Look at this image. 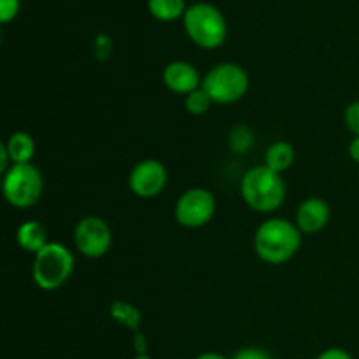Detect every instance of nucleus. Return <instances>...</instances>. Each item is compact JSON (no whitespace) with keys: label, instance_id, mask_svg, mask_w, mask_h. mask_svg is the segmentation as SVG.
Segmentation results:
<instances>
[{"label":"nucleus","instance_id":"nucleus-1","mask_svg":"<svg viewBox=\"0 0 359 359\" xmlns=\"http://www.w3.org/2000/svg\"><path fill=\"white\" fill-rule=\"evenodd\" d=\"M302 235L293 221L270 217L258 226L252 245L258 258L266 265H284L300 251Z\"/></svg>","mask_w":359,"mask_h":359},{"label":"nucleus","instance_id":"nucleus-2","mask_svg":"<svg viewBox=\"0 0 359 359\" xmlns=\"http://www.w3.org/2000/svg\"><path fill=\"white\" fill-rule=\"evenodd\" d=\"M241 195L245 205L259 214H272L286 200V182L283 175L266 165L249 168L241 181Z\"/></svg>","mask_w":359,"mask_h":359},{"label":"nucleus","instance_id":"nucleus-3","mask_svg":"<svg viewBox=\"0 0 359 359\" xmlns=\"http://www.w3.org/2000/svg\"><path fill=\"white\" fill-rule=\"evenodd\" d=\"M76 266V258L67 245L49 242L34 256L32 279L42 291H56L70 280Z\"/></svg>","mask_w":359,"mask_h":359},{"label":"nucleus","instance_id":"nucleus-4","mask_svg":"<svg viewBox=\"0 0 359 359\" xmlns=\"http://www.w3.org/2000/svg\"><path fill=\"white\" fill-rule=\"evenodd\" d=\"M184 28L188 37L202 49H216L226 39V20L216 6L209 2H196L186 9Z\"/></svg>","mask_w":359,"mask_h":359},{"label":"nucleus","instance_id":"nucleus-5","mask_svg":"<svg viewBox=\"0 0 359 359\" xmlns=\"http://www.w3.org/2000/svg\"><path fill=\"white\" fill-rule=\"evenodd\" d=\"M249 74L244 67L233 62L217 63L205 74L202 88L209 93L214 104L231 105L241 102L249 91Z\"/></svg>","mask_w":359,"mask_h":359},{"label":"nucleus","instance_id":"nucleus-6","mask_svg":"<svg viewBox=\"0 0 359 359\" xmlns=\"http://www.w3.org/2000/svg\"><path fill=\"white\" fill-rule=\"evenodd\" d=\"M44 177L34 163L13 165L2 174V193L14 209H30L41 200Z\"/></svg>","mask_w":359,"mask_h":359},{"label":"nucleus","instance_id":"nucleus-7","mask_svg":"<svg viewBox=\"0 0 359 359\" xmlns=\"http://www.w3.org/2000/svg\"><path fill=\"white\" fill-rule=\"evenodd\" d=\"M217 202L216 196L205 188L186 189L177 198L174 207L175 221L182 228L198 230L207 226L216 214Z\"/></svg>","mask_w":359,"mask_h":359},{"label":"nucleus","instance_id":"nucleus-8","mask_svg":"<svg viewBox=\"0 0 359 359\" xmlns=\"http://www.w3.org/2000/svg\"><path fill=\"white\" fill-rule=\"evenodd\" d=\"M74 245L84 258H102L112 248L111 226L98 216L83 217L74 228Z\"/></svg>","mask_w":359,"mask_h":359},{"label":"nucleus","instance_id":"nucleus-9","mask_svg":"<svg viewBox=\"0 0 359 359\" xmlns=\"http://www.w3.org/2000/svg\"><path fill=\"white\" fill-rule=\"evenodd\" d=\"M168 184V170L161 161L147 158L133 165L128 175V188L142 200L156 198Z\"/></svg>","mask_w":359,"mask_h":359},{"label":"nucleus","instance_id":"nucleus-10","mask_svg":"<svg viewBox=\"0 0 359 359\" xmlns=\"http://www.w3.org/2000/svg\"><path fill=\"white\" fill-rule=\"evenodd\" d=\"M161 81H163L165 88L168 91L186 97L191 91L198 90L202 86L203 79L200 77V72L196 70L195 65L184 62V60H175V62H170L165 67L163 74H161Z\"/></svg>","mask_w":359,"mask_h":359},{"label":"nucleus","instance_id":"nucleus-11","mask_svg":"<svg viewBox=\"0 0 359 359\" xmlns=\"http://www.w3.org/2000/svg\"><path fill=\"white\" fill-rule=\"evenodd\" d=\"M330 217H332V210H330L328 202L319 196H311L298 205L294 224L302 233L316 235L328 226Z\"/></svg>","mask_w":359,"mask_h":359},{"label":"nucleus","instance_id":"nucleus-12","mask_svg":"<svg viewBox=\"0 0 359 359\" xmlns=\"http://www.w3.org/2000/svg\"><path fill=\"white\" fill-rule=\"evenodd\" d=\"M16 242L25 252H30V255L35 256L41 249H44L49 244L48 231H46L44 224L39 223V221H25L18 226Z\"/></svg>","mask_w":359,"mask_h":359},{"label":"nucleus","instance_id":"nucleus-13","mask_svg":"<svg viewBox=\"0 0 359 359\" xmlns=\"http://www.w3.org/2000/svg\"><path fill=\"white\" fill-rule=\"evenodd\" d=\"M4 146H6L7 154H9L13 165L32 163L35 156V140L27 132L11 133L9 139L4 142Z\"/></svg>","mask_w":359,"mask_h":359},{"label":"nucleus","instance_id":"nucleus-14","mask_svg":"<svg viewBox=\"0 0 359 359\" xmlns=\"http://www.w3.org/2000/svg\"><path fill=\"white\" fill-rule=\"evenodd\" d=\"M294 158H297V151H294L293 144L287 140H277V142L270 144V147L266 149L265 165L270 170L283 175L284 172L293 167Z\"/></svg>","mask_w":359,"mask_h":359},{"label":"nucleus","instance_id":"nucleus-15","mask_svg":"<svg viewBox=\"0 0 359 359\" xmlns=\"http://www.w3.org/2000/svg\"><path fill=\"white\" fill-rule=\"evenodd\" d=\"M109 314H111V318L114 319L118 325L132 330L133 333L139 332L140 323H142V312H140L135 305L130 304V302H125V300L112 302L111 307H109Z\"/></svg>","mask_w":359,"mask_h":359},{"label":"nucleus","instance_id":"nucleus-16","mask_svg":"<svg viewBox=\"0 0 359 359\" xmlns=\"http://www.w3.org/2000/svg\"><path fill=\"white\" fill-rule=\"evenodd\" d=\"M149 13L160 21H174L184 16L186 4L184 0H147Z\"/></svg>","mask_w":359,"mask_h":359},{"label":"nucleus","instance_id":"nucleus-17","mask_svg":"<svg viewBox=\"0 0 359 359\" xmlns=\"http://www.w3.org/2000/svg\"><path fill=\"white\" fill-rule=\"evenodd\" d=\"M255 146V132L249 126H235L228 133V147L235 154H245Z\"/></svg>","mask_w":359,"mask_h":359},{"label":"nucleus","instance_id":"nucleus-18","mask_svg":"<svg viewBox=\"0 0 359 359\" xmlns=\"http://www.w3.org/2000/svg\"><path fill=\"white\" fill-rule=\"evenodd\" d=\"M212 98L209 97V93L202 86L184 97V107L191 116L207 114L210 111V107H212Z\"/></svg>","mask_w":359,"mask_h":359},{"label":"nucleus","instance_id":"nucleus-19","mask_svg":"<svg viewBox=\"0 0 359 359\" xmlns=\"http://www.w3.org/2000/svg\"><path fill=\"white\" fill-rule=\"evenodd\" d=\"M344 123L354 137H359V100L351 102L347 105L346 112H344Z\"/></svg>","mask_w":359,"mask_h":359},{"label":"nucleus","instance_id":"nucleus-20","mask_svg":"<svg viewBox=\"0 0 359 359\" xmlns=\"http://www.w3.org/2000/svg\"><path fill=\"white\" fill-rule=\"evenodd\" d=\"M20 13V0H0V21L9 23Z\"/></svg>","mask_w":359,"mask_h":359},{"label":"nucleus","instance_id":"nucleus-21","mask_svg":"<svg viewBox=\"0 0 359 359\" xmlns=\"http://www.w3.org/2000/svg\"><path fill=\"white\" fill-rule=\"evenodd\" d=\"M112 53V41L109 35L100 34L95 39V56L98 60H107L109 55Z\"/></svg>","mask_w":359,"mask_h":359},{"label":"nucleus","instance_id":"nucleus-22","mask_svg":"<svg viewBox=\"0 0 359 359\" xmlns=\"http://www.w3.org/2000/svg\"><path fill=\"white\" fill-rule=\"evenodd\" d=\"M231 359H272V356L259 347H244Z\"/></svg>","mask_w":359,"mask_h":359},{"label":"nucleus","instance_id":"nucleus-23","mask_svg":"<svg viewBox=\"0 0 359 359\" xmlns=\"http://www.w3.org/2000/svg\"><path fill=\"white\" fill-rule=\"evenodd\" d=\"M316 359H353L346 349H340V347H330V349L323 351Z\"/></svg>","mask_w":359,"mask_h":359},{"label":"nucleus","instance_id":"nucleus-24","mask_svg":"<svg viewBox=\"0 0 359 359\" xmlns=\"http://www.w3.org/2000/svg\"><path fill=\"white\" fill-rule=\"evenodd\" d=\"M349 156H351V160L354 161V163H358L359 165V137H354L353 140H351V144H349Z\"/></svg>","mask_w":359,"mask_h":359},{"label":"nucleus","instance_id":"nucleus-25","mask_svg":"<svg viewBox=\"0 0 359 359\" xmlns=\"http://www.w3.org/2000/svg\"><path fill=\"white\" fill-rule=\"evenodd\" d=\"M195 359H226V358L219 353H203L200 354V356H196Z\"/></svg>","mask_w":359,"mask_h":359}]
</instances>
